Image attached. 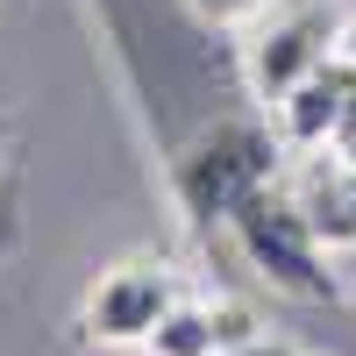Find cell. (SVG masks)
<instances>
[{
	"label": "cell",
	"instance_id": "1",
	"mask_svg": "<svg viewBox=\"0 0 356 356\" xmlns=\"http://www.w3.org/2000/svg\"><path fill=\"white\" fill-rule=\"evenodd\" d=\"M342 50V15L328 0H278L250 22V43H243V72H250V93L264 107H278L300 79H314L328 57Z\"/></svg>",
	"mask_w": 356,
	"mask_h": 356
},
{
	"label": "cell",
	"instance_id": "2",
	"mask_svg": "<svg viewBox=\"0 0 356 356\" xmlns=\"http://www.w3.org/2000/svg\"><path fill=\"white\" fill-rule=\"evenodd\" d=\"M235 243L250 250V264L264 278H271L278 292H292V300H321L328 292V271H321V243H314V228L307 214L292 207V193H250L243 207H235Z\"/></svg>",
	"mask_w": 356,
	"mask_h": 356
},
{
	"label": "cell",
	"instance_id": "3",
	"mask_svg": "<svg viewBox=\"0 0 356 356\" xmlns=\"http://www.w3.org/2000/svg\"><path fill=\"white\" fill-rule=\"evenodd\" d=\"M178 186H186V207L200 221L235 214L250 193L271 186V136L264 129H214L186 164H178Z\"/></svg>",
	"mask_w": 356,
	"mask_h": 356
},
{
	"label": "cell",
	"instance_id": "4",
	"mask_svg": "<svg viewBox=\"0 0 356 356\" xmlns=\"http://www.w3.org/2000/svg\"><path fill=\"white\" fill-rule=\"evenodd\" d=\"M171 307H178V285H171L164 264H114V271L86 292V335L114 342V349H143Z\"/></svg>",
	"mask_w": 356,
	"mask_h": 356
},
{
	"label": "cell",
	"instance_id": "5",
	"mask_svg": "<svg viewBox=\"0 0 356 356\" xmlns=\"http://www.w3.org/2000/svg\"><path fill=\"white\" fill-rule=\"evenodd\" d=\"M271 114H278V136L292 143V150H335L342 122L356 114V72L342 65V57H328V65H321L314 79H300Z\"/></svg>",
	"mask_w": 356,
	"mask_h": 356
},
{
	"label": "cell",
	"instance_id": "6",
	"mask_svg": "<svg viewBox=\"0 0 356 356\" xmlns=\"http://www.w3.org/2000/svg\"><path fill=\"white\" fill-rule=\"evenodd\" d=\"M292 207L307 214L321 250H356V164L342 150L314 157L300 178H292Z\"/></svg>",
	"mask_w": 356,
	"mask_h": 356
},
{
	"label": "cell",
	"instance_id": "7",
	"mask_svg": "<svg viewBox=\"0 0 356 356\" xmlns=\"http://www.w3.org/2000/svg\"><path fill=\"white\" fill-rule=\"evenodd\" d=\"M143 349H150V356H228L221 328H214V307H193V300H178Z\"/></svg>",
	"mask_w": 356,
	"mask_h": 356
},
{
	"label": "cell",
	"instance_id": "8",
	"mask_svg": "<svg viewBox=\"0 0 356 356\" xmlns=\"http://www.w3.org/2000/svg\"><path fill=\"white\" fill-rule=\"evenodd\" d=\"M271 0H186V15L193 22H207V29H250Z\"/></svg>",
	"mask_w": 356,
	"mask_h": 356
},
{
	"label": "cell",
	"instance_id": "9",
	"mask_svg": "<svg viewBox=\"0 0 356 356\" xmlns=\"http://www.w3.org/2000/svg\"><path fill=\"white\" fill-rule=\"evenodd\" d=\"M335 150H342V157L356 164V114H349V122H342V136H335Z\"/></svg>",
	"mask_w": 356,
	"mask_h": 356
},
{
	"label": "cell",
	"instance_id": "10",
	"mask_svg": "<svg viewBox=\"0 0 356 356\" xmlns=\"http://www.w3.org/2000/svg\"><path fill=\"white\" fill-rule=\"evenodd\" d=\"M335 57H342V65L356 72V22H342V50H335Z\"/></svg>",
	"mask_w": 356,
	"mask_h": 356
},
{
	"label": "cell",
	"instance_id": "11",
	"mask_svg": "<svg viewBox=\"0 0 356 356\" xmlns=\"http://www.w3.org/2000/svg\"><path fill=\"white\" fill-rule=\"evenodd\" d=\"M235 356H300V349H278V342L264 349V342H250V349H235Z\"/></svg>",
	"mask_w": 356,
	"mask_h": 356
},
{
	"label": "cell",
	"instance_id": "12",
	"mask_svg": "<svg viewBox=\"0 0 356 356\" xmlns=\"http://www.w3.org/2000/svg\"><path fill=\"white\" fill-rule=\"evenodd\" d=\"M143 356H150V349H143Z\"/></svg>",
	"mask_w": 356,
	"mask_h": 356
}]
</instances>
